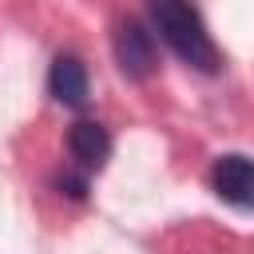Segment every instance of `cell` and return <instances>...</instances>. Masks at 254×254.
Returning <instances> with one entry per match:
<instances>
[{
  "instance_id": "cell-6",
  "label": "cell",
  "mask_w": 254,
  "mask_h": 254,
  "mask_svg": "<svg viewBox=\"0 0 254 254\" xmlns=\"http://www.w3.org/2000/svg\"><path fill=\"white\" fill-rule=\"evenodd\" d=\"M60 187H67L64 194H71V198H83V190H87V183H83V179H71V175H64Z\"/></svg>"
},
{
  "instance_id": "cell-3",
  "label": "cell",
  "mask_w": 254,
  "mask_h": 254,
  "mask_svg": "<svg viewBox=\"0 0 254 254\" xmlns=\"http://www.w3.org/2000/svg\"><path fill=\"white\" fill-rule=\"evenodd\" d=\"M210 183H214V194L230 206H242V210H254V159L246 155H222L210 171Z\"/></svg>"
},
{
  "instance_id": "cell-5",
  "label": "cell",
  "mask_w": 254,
  "mask_h": 254,
  "mask_svg": "<svg viewBox=\"0 0 254 254\" xmlns=\"http://www.w3.org/2000/svg\"><path fill=\"white\" fill-rule=\"evenodd\" d=\"M48 91L64 107H83L87 103V67L75 56H56L48 71Z\"/></svg>"
},
{
  "instance_id": "cell-2",
  "label": "cell",
  "mask_w": 254,
  "mask_h": 254,
  "mask_svg": "<svg viewBox=\"0 0 254 254\" xmlns=\"http://www.w3.org/2000/svg\"><path fill=\"white\" fill-rule=\"evenodd\" d=\"M115 60H119V71L127 79H151L155 75V67H159L155 40L139 20H123L115 28Z\"/></svg>"
},
{
  "instance_id": "cell-1",
  "label": "cell",
  "mask_w": 254,
  "mask_h": 254,
  "mask_svg": "<svg viewBox=\"0 0 254 254\" xmlns=\"http://www.w3.org/2000/svg\"><path fill=\"white\" fill-rule=\"evenodd\" d=\"M151 24L159 36L198 71H218V48L202 24V16L190 8V0H147Z\"/></svg>"
},
{
  "instance_id": "cell-4",
  "label": "cell",
  "mask_w": 254,
  "mask_h": 254,
  "mask_svg": "<svg viewBox=\"0 0 254 254\" xmlns=\"http://www.w3.org/2000/svg\"><path fill=\"white\" fill-rule=\"evenodd\" d=\"M67 151H71V159H75L83 171H99V167L107 163V155H111V135H107L103 123L79 119V123L67 131Z\"/></svg>"
}]
</instances>
